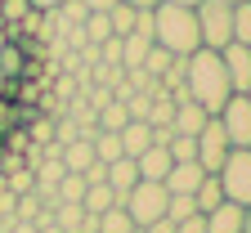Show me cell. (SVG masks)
I'll return each instance as SVG.
<instances>
[{
    "mask_svg": "<svg viewBox=\"0 0 251 233\" xmlns=\"http://www.w3.org/2000/svg\"><path fill=\"white\" fill-rule=\"evenodd\" d=\"M184 94L193 99L206 117H215L220 108L229 104L233 85H229V72H225L220 50H193L184 58Z\"/></svg>",
    "mask_w": 251,
    "mask_h": 233,
    "instance_id": "cell-1",
    "label": "cell"
},
{
    "mask_svg": "<svg viewBox=\"0 0 251 233\" xmlns=\"http://www.w3.org/2000/svg\"><path fill=\"white\" fill-rule=\"evenodd\" d=\"M152 45H162L175 58H188L193 50H202L198 14L188 5H166V0H157L152 5Z\"/></svg>",
    "mask_w": 251,
    "mask_h": 233,
    "instance_id": "cell-2",
    "label": "cell"
},
{
    "mask_svg": "<svg viewBox=\"0 0 251 233\" xmlns=\"http://www.w3.org/2000/svg\"><path fill=\"white\" fill-rule=\"evenodd\" d=\"M193 14H198L202 50H225L233 41V5H225V0H198Z\"/></svg>",
    "mask_w": 251,
    "mask_h": 233,
    "instance_id": "cell-3",
    "label": "cell"
},
{
    "mask_svg": "<svg viewBox=\"0 0 251 233\" xmlns=\"http://www.w3.org/2000/svg\"><path fill=\"white\" fill-rule=\"evenodd\" d=\"M166 202H171V193H166V184H157V180H139L130 193H126V215H130L139 229H148L152 220H162L166 215Z\"/></svg>",
    "mask_w": 251,
    "mask_h": 233,
    "instance_id": "cell-4",
    "label": "cell"
},
{
    "mask_svg": "<svg viewBox=\"0 0 251 233\" xmlns=\"http://www.w3.org/2000/svg\"><path fill=\"white\" fill-rule=\"evenodd\" d=\"M215 180L225 188V202L251 207V148H229V157L215 171Z\"/></svg>",
    "mask_w": 251,
    "mask_h": 233,
    "instance_id": "cell-5",
    "label": "cell"
},
{
    "mask_svg": "<svg viewBox=\"0 0 251 233\" xmlns=\"http://www.w3.org/2000/svg\"><path fill=\"white\" fill-rule=\"evenodd\" d=\"M215 121L225 126L229 148H251V99L247 94H229V104L215 112Z\"/></svg>",
    "mask_w": 251,
    "mask_h": 233,
    "instance_id": "cell-6",
    "label": "cell"
},
{
    "mask_svg": "<svg viewBox=\"0 0 251 233\" xmlns=\"http://www.w3.org/2000/svg\"><path fill=\"white\" fill-rule=\"evenodd\" d=\"M225 157H229V135H225V126L211 117L202 126V135H198V166L206 175H215L220 166H225Z\"/></svg>",
    "mask_w": 251,
    "mask_h": 233,
    "instance_id": "cell-7",
    "label": "cell"
},
{
    "mask_svg": "<svg viewBox=\"0 0 251 233\" xmlns=\"http://www.w3.org/2000/svg\"><path fill=\"white\" fill-rule=\"evenodd\" d=\"M220 58H225V72H229L233 94H247V90H251V45L229 41L225 50H220Z\"/></svg>",
    "mask_w": 251,
    "mask_h": 233,
    "instance_id": "cell-8",
    "label": "cell"
},
{
    "mask_svg": "<svg viewBox=\"0 0 251 233\" xmlns=\"http://www.w3.org/2000/svg\"><path fill=\"white\" fill-rule=\"evenodd\" d=\"M135 166H139V180H157V184H162L166 171H171L175 161H171V148H166V144H157V139H152V144L135 157Z\"/></svg>",
    "mask_w": 251,
    "mask_h": 233,
    "instance_id": "cell-9",
    "label": "cell"
},
{
    "mask_svg": "<svg viewBox=\"0 0 251 233\" xmlns=\"http://www.w3.org/2000/svg\"><path fill=\"white\" fill-rule=\"evenodd\" d=\"M94 135V130H90ZM90 135H76L72 144H63L58 148V161H63V171H72V175H85L90 166H94V144H90Z\"/></svg>",
    "mask_w": 251,
    "mask_h": 233,
    "instance_id": "cell-10",
    "label": "cell"
},
{
    "mask_svg": "<svg viewBox=\"0 0 251 233\" xmlns=\"http://www.w3.org/2000/svg\"><path fill=\"white\" fill-rule=\"evenodd\" d=\"M206 121H211V117H206V112L193 104V99H175V117H171V130H175V135H188V139H198Z\"/></svg>",
    "mask_w": 251,
    "mask_h": 233,
    "instance_id": "cell-11",
    "label": "cell"
},
{
    "mask_svg": "<svg viewBox=\"0 0 251 233\" xmlns=\"http://www.w3.org/2000/svg\"><path fill=\"white\" fill-rule=\"evenodd\" d=\"M103 184L117 193V202H126V193H130V188L139 184V166H135V157H117V161H108V175H103Z\"/></svg>",
    "mask_w": 251,
    "mask_h": 233,
    "instance_id": "cell-12",
    "label": "cell"
},
{
    "mask_svg": "<svg viewBox=\"0 0 251 233\" xmlns=\"http://www.w3.org/2000/svg\"><path fill=\"white\" fill-rule=\"evenodd\" d=\"M202 175H206V171H202L198 161H175L162 184H166V193H193V188L202 184Z\"/></svg>",
    "mask_w": 251,
    "mask_h": 233,
    "instance_id": "cell-13",
    "label": "cell"
},
{
    "mask_svg": "<svg viewBox=\"0 0 251 233\" xmlns=\"http://www.w3.org/2000/svg\"><path fill=\"white\" fill-rule=\"evenodd\" d=\"M206 233H242V207L220 202L215 211H206Z\"/></svg>",
    "mask_w": 251,
    "mask_h": 233,
    "instance_id": "cell-14",
    "label": "cell"
},
{
    "mask_svg": "<svg viewBox=\"0 0 251 233\" xmlns=\"http://www.w3.org/2000/svg\"><path fill=\"white\" fill-rule=\"evenodd\" d=\"M117 135H121V153H126V157H139V153L152 144V126H148V121H126Z\"/></svg>",
    "mask_w": 251,
    "mask_h": 233,
    "instance_id": "cell-15",
    "label": "cell"
},
{
    "mask_svg": "<svg viewBox=\"0 0 251 233\" xmlns=\"http://www.w3.org/2000/svg\"><path fill=\"white\" fill-rule=\"evenodd\" d=\"M148 50H152V41H148V36H139V31L121 36V68H126V72H130V68H139V63L148 58Z\"/></svg>",
    "mask_w": 251,
    "mask_h": 233,
    "instance_id": "cell-16",
    "label": "cell"
},
{
    "mask_svg": "<svg viewBox=\"0 0 251 233\" xmlns=\"http://www.w3.org/2000/svg\"><path fill=\"white\" fill-rule=\"evenodd\" d=\"M90 144H94V161H117V157H126L121 153V135H117V130H94V135H90Z\"/></svg>",
    "mask_w": 251,
    "mask_h": 233,
    "instance_id": "cell-17",
    "label": "cell"
},
{
    "mask_svg": "<svg viewBox=\"0 0 251 233\" xmlns=\"http://www.w3.org/2000/svg\"><path fill=\"white\" fill-rule=\"evenodd\" d=\"M193 202H198V211L206 215V211H215L220 202H225V188H220V180L215 175H202V184L193 188Z\"/></svg>",
    "mask_w": 251,
    "mask_h": 233,
    "instance_id": "cell-18",
    "label": "cell"
},
{
    "mask_svg": "<svg viewBox=\"0 0 251 233\" xmlns=\"http://www.w3.org/2000/svg\"><path fill=\"white\" fill-rule=\"evenodd\" d=\"M81 207H85L90 215H103L108 207H117V193H112L108 184H85V197H81Z\"/></svg>",
    "mask_w": 251,
    "mask_h": 233,
    "instance_id": "cell-19",
    "label": "cell"
},
{
    "mask_svg": "<svg viewBox=\"0 0 251 233\" xmlns=\"http://www.w3.org/2000/svg\"><path fill=\"white\" fill-rule=\"evenodd\" d=\"M81 41H85V45H103V41H112V23H108V14H85V23H81Z\"/></svg>",
    "mask_w": 251,
    "mask_h": 233,
    "instance_id": "cell-20",
    "label": "cell"
},
{
    "mask_svg": "<svg viewBox=\"0 0 251 233\" xmlns=\"http://www.w3.org/2000/svg\"><path fill=\"white\" fill-rule=\"evenodd\" d=\"M171 63H175V54H166L162 45H152V50H148V58L139 63V72H148L152 81H162V77L171 72Z\"/></svg>",
    "mask_w": 251,
    "mask_h": 233,
    "instance_id": "cell-21",
    "label": "cell"
},
{
    "mask_svg": "<svg viewBox=\"0 0 251 233\" xmlns=\"http://www.w3.org/2000/svg\"><path fill=\"white\" fill-rule=\"evenodd\" d=\"M135 229V220L126 215V207L117 202V207H108L103 215H99V233H130Z\"/></svg>",
    "mask_w": 251,
    "mask_h": 233,
    "instance_id": "cell-22",
    "label": "cell"
},
{
    "mask_svg": "<svg viewBox=\"0 0 251 233\" xmlns=\"http://www.w3.org/2000/svg\"><path fill=\"white\" fill-rule=\"evenodd\" d=\"M126 121H130V112H126L121 99H108V104L99 108V130H121Z\"/></svg>",
    "mask_w": 251,
    "mask_h": 233,
    "instance_id": "cell-23",
    "label": "cell"
},
{
    "mask_svg": "<svg viewBox=\"0 0 251 233\" xmlns=\"http://www.w3.org/2000/svg\"><path fill=\"white\" fill-rule=\"evenodd\" d=\"M135 14H139V9H130V5H121V0H117V5L108 9V23H112V36H130V31H135Z\"/></svg>",
    "mask_w": 251,
    "mask_h": 233,
    "instance_id": "cell-24",
    "label": "cell"
},
{
    "mask_svg": "<svg viewBox=\"0 0 251 233\" xmlns=\"http://www.w3.org/2000/svg\"><path fill=\"white\" fill-rule=\"evenodd\" d=\"M233 41L251 45V0H238L233 5Z\"/></svg>",
    "mask_w": 251,
    "mask_h": 233,
    "instance_id": "cell-25",
    "label": "cell"
},
{
    "mask_svg": "<svg viewBox=\"0 0 251 233\" xmlns=\"http://www.w3.org/2000/svg\"><path fill=\"white\" fill-rule=\"evenodd\" d=\"M171 161H198V139H188V135H175L171 130Z\"/></svg>",
    "mask_w": 251,
    "mask_h": 233,
    "instance_id": "cell-26",
    "label": "cell"
},
{
    "mask_svg": "<svg viewBox=\"0 0 251 233\" xmlns=\"http://www.w3.org/2000/svg\"><path fill=\"white\" fill-rule=\"evenodd\" d=\"M81 197H85V175H63L58 180V202H81Z\"/></svg>",
    "mask_w": 251,
    "mask_h": 233,
    "instance_id": "cell-27",
    "label": "cell"
},
{
    "mask_svg": "<svg viewBox=\"0 0 251 233\" xmlns=\"http://www.w3.org/2000/svg\"><path fill=\"white\" fill-rule=\"evenodd\" d=\"M166 215H171V220H188V215H198V202H193V193H171V202H166Z\"/></svg>",
    "mask_w": 251,
    "mask_h": 233,
    "instance_id": "cell-28",
    "label": "cell"
},
{
    "mask_svg": "<svg viewBox=\"0 0 251 233\" xmlns=\"http://www.w3.org/2000/svg\"><path fill=\"white\" fill-rule=\"evenodd\" d=\"M41 211H45V202H41L36 193H18V211H14L18 220H36Z\"/></svg>",
    "mask_w": 251,
    "mask_h": 233,
    "instance_id": "cell-29",
    "label": "cell"
},
{
    "mask_svg": "<svg viewBox=\"0 0 251 233\" xmlns=\"http://www.w3.org/2000/svg\"><path fill=\"white\" fill-rule=\"evenodd\" d=\"M31 139H36L41 148L54 144V117H36V121H31Z\"/></svg>",
    "mask_w": 251,
    "mask_h": 233,
    "instance_id": "cell-30",
    "label": "cell"
},
{
    "mask_svg": "<svg viewBox=\"0 0 251 233\" xmlns=\"http://www.w3.org/2000/svg\"><path fill=\"white\" fill-rule=\"evenodd\" d=\"M175 233H206V215H188V220H175Z\"/></svg>",
    "mask_w": 251,
    "mask_h": 233,
    "instance_id": "cell-31",
    "label": "cell"
},
{
    "mask_svg": "<svg viewBox=\"0 0 251 233\" xmlns=\"http://www.w3.org/2000/svg\"><path fill=\"white\" fill-rule=\"evenodd\" d=\"M23 68V58H18V50H0V72H5V77H14Z\"/></svg>",
    "mask_w": 251,
    "mask_h": 233,
    "instance_id": "cell-32",
    "label": "cell"
},
{
    "mask_svg": "<svg viewBox=\"0 0 251 233\" xmlns=\"http://www.w3.org/2000/svg\"><path fill=\"white\" fill-rule=\"evenodd\" d=\"M27 5L36 9V14H54V9H63V5H68V0H27Z\"/></svg>",
    "mask_w": 251,
    "mask_h": 233,
    "instance_id": "cell-33",
    "label": "cell"
},
{
    "mask_svg": "<svg viewBox=\"0 0 251 233\" xmlns=\"http://www.w3.org/2000/svg\"><path fill=\"white\" fill-rule=\"evenodd\" d=\"M81 5H85V14H108L117 0H81Z\"/></svg>",
    "mask_w": 251,
    "mask_h": 233,
    "instance_id": "cell-34",
    "label": "cell"
},
{
    "mask_svg": "<svg viewBox=\"0 0 251 233\" xmlns=\"http://www.w3.org/2000/svg\"><path fill=\"white\" fill-rule=\"evenodd\" d=\"M148 233H175V220H171V215H162V220H152V224H148Z\"/></svg>",
    "mask_w": 251,
    "mask_h": 233,
    "instance_id": "cell-35",
    "label": "cell"
},
{
    "mask_svg": "<svg viewBox=\"0 0 251 233\" xmlns=\"http://www.w3.org/2000/svg\"><path fill=\"white\" fill-rule=\"evenodd\" d=\"M121 5H130V9H152L157 0H121Z\"/></svg>",
    "mask_w": 251,
    "mask_h": 233,
    "instance_id": "cell-36",
    "label": "cell"
},
{
    "mask_svg": "<svg viewBox=\"0 0 251 233\" xmlns=\"http://www.w3.org/2000/svg\"><path fill=\"white\" fill-rule=\"evenodd\" d=\"M242 233H251V207H242Z\"/></svg>",
    "mask_w": 251,
    "mask_h": 233,
    "instance_id": "cell-37",
    "label": "cell"
},
{
    "mask_svg": "<svg viewBox=\"0 0 251 233\" xmlns=\"http://www.w3.org/2000/svg\"><path fill=\"white\" fill-rule=\"evenodd\" d=\"M166 5H188V9H193V5H198V0H166Z\"/></svg>",
    "mask_w": 251,
    "mask_h": 233,
    "instance_id": "cell-38",
    "label": "cell"
},
{
    "mask_svg": "<svg viewBox=\"0 0 251 233\" xmlns=\"http://www.w3.org/2000/svg\"><path fill=\"white\" fill-rule=\"evenodd\" d=\"M130 233H148V229H139V224H135V229H130Z\"/></svg>",
    "mask_w": 251,
    "mask_h": 233,
    "instance_id": "cell-39",
    "label": "cell"
},
{
    "mask_svg": "<svg viewBox=\"0 0 251 233\" xmlns=\"http://www.w3.org/2000/svg\"><path fill=\"white\" fill-rule=\"evenodd\" d=\"M225 5H238V0H225Z\"/></svg>",
    "mask_w": 251,
    "mask_h": 233,
    "instance_id": "cell-40",
    "label": "cell"
}]
</instances>
